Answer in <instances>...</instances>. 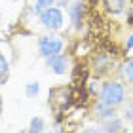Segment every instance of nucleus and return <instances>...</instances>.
<instances>
[{"mask_svg":"<svg viewBox=\"0 0 133 133\" xmlns=\"http://www.w3.org/2000/svg\"><path fill=\"white\" fill-rule=\"evenodd\" d=\"M124 101V86L118 82H107L103 86V91H101V103L112 107V105H118V103Z\"/></svg>","mask_w":133,"mask_h":133,"instance_id":"1","label":"nucleus"},{"mask_svg":"<svg viewBox=\"0 0 133 133\" xmlns=\"http://www.w3.org/2000/svg\"><path fill=\"white\" fill-rule=\"evenodd\" d=\"M61 48H63V42L57 36H44V38H40V51L48 57L59 55Z\"/></svg>","mask_w":133,"mask_h":133,"instance_id":"2","label":"nucleus"},{"mask_svg":"<svg viewBox=\"0 0 133 133\" xmlns=\"http://www.w3.org/2000/svg\"><path fill=\"white\" fill-rule=\"evenodd\" d=\"M97 112H99V116H103V118H114V110L108 108V105H105V103L97 105Z\"/></svg>","mask_w":133,"mask_h":133,"instance_id":"9","label":"nucleus"},{"mask_svg":"<svg viewBox=\"0 0 133 133\" xmlns=\"http://www.w3.org/2000/svg\"><path fill=\"white\" fill-rule=\"evenodd\" d=\"M108 65H110V61L107 59V55H101L97 61H95V70H97L99 74H103V72L108 69Z\"/></svg>","mask_w":133,"mask_h":133,"instance_id":"8","label":"nucleus"},{"mask_svg":"<svg viewBox=\"0 0 133 133\" xmlns=\"http://www.w3.org/2000/svg\"><path fill=\"white\" fill-rule=\"evenodd\" d=\"M6 74H8V61H6V57L0 53V80H4Z\"/></svg>","mask_w":133,"mask_h":133,"instance_id":"11","label":"nucleus"},{"mask_svg":"<svg viewBox=\"0 0 133 133\" xmlns=\"http://www.w3.org/2000/svg\"><path fill=\"white\" fill-rule=\"evenodd\" d=\"M70 15H72V21H74V25L80 29V25H82V17H84V8H82L80 2H74V4L70 6Z\"/></svg>","mask_w":133,"mask_h":133,"instance_id":"5","label":"nucleus"},{"mask_svg":"<svg viewBox=\"0 0 133 133\" xmlns=\"http://www.w3.org/2000/svg\"><path fill=\"white\" fill-rule=\"evenodd\" d=\"M131 48H133V36L128 40V50H131Z\"/></svg>","mask_w":133,"mask_h":133,"instance_id":"17","label":"nucleus"},{"mask_svg":"<svg viewBox=\"0 0 133 133\" xmlns=\"http://www.w3.org/2000/svg\"><path fill=\"white\" fill-rule=\"evenodd\" d=\"M42 129H44V122L40 118H34L31 122V133H42Z\"/></svg>","mask_w":133,"mask_h":133,"instance_id":"10","label":"nucleus"},{"mask_svg":"<svg viewBox=\"0 0 133 133\" xmlns=\"http://www.w3.org/2000/svg\"><path fill=\"white\" fill-rule=\"evenodd\" d=\"M125 116H128V120H129V122H133V103L128 107V112H125Z\"/></svg>","mask_w":133,"mask_h":133,"instance_id":"14","label":"nucleus"},{"mask_svg":"<svg viewBox=\"0 0 133 133\" xmlns=\"http://www.w3.org/2000/svg\"><path fill=\"white\" fill-rule=\"evenodd\" d=\"M48 65H50L51 69L57 72V74H63V72L66 70V61H65V57H61V55H51V57H48Z\"/></svg>","mask_w":133,"mask_h":133,"instance_id":"4","label":"nucleus"},{"mask_svg":"<svg viewBox=\"0 0 133 133\" xmlns=\"http://www.w3.org/2000/svg\"><path fill=\"white\" fill-rule=\"evenodd\" d=\"M40 19H42V23H44L46 27L59 29V27H61V23H63V15H61V11H59L57 8H48L46 11H42Z\"/></svg>","mask_w":133,"mask_h":133,"instance_id":"3","label":"nucleus"},{"mask_svg":"<svg viewBox=\"0 0 133 133\" xmlns=\"http://www.w3.org/2000/svg\"><path fill=\"white\" fill-rule=\"evenodd\" d=\"M124 74H125V78H128L129 82H133V61H129L124 66Z\"/></svg>","mask_w":133,"mask_h":133,"instance_id":"12","label":"nucleus"},{"mask_svg":"<svg viewBox=\"0 0 133 133\" xmlns=\"http://www.w3.org/2000/svg\"><path fill=\"white\" fill-rule=\"evenodd\" d=\"M21 133H25V131H21Z\"/></svg>","mask_w":133,"mask_h":133,"instance_id":"19","label":"nucleus"},{"mask_svg":"<svg viewBox=\"0 0 133 133\" xmlns=\"http://www.w3.org/2000/svg\"><path fill=\"white\" fill-rule=\"evenodd\" d=\"M82 133H99V129H95V128H88L86 131H82Z\"/></svg>","mask_w":133,"mask_h":133,"instance_id":"16","label":"nucleus"},{"mask_svg":"<svg viewBox=\"0 0 133 133\" xmlns=\"http://www.w3.org/2000/svg\"><path fill=\"white\" fill-rule=\"evenodd\" d=\"M125 6V0H105V8L108 11H112V14H118V11H122Z\"/></svg>","mask_w":133,"mask_h":133,"instance_id":"6","label":"nucleus"},{"mask_svg":"<svg viewBox=\"0 0 133 133\" xmlns=\"http://www.w3.org/2000/svg\"><path fill=\"white\" fill-rule=\"evenodd\" d=\"M51 2H53V0H38V4H40V6H50Z\"/></svg>","mask_w":133,"mask_h":133,"instance_id":"15","label":"nucleus"},{"mask_svg":"<svg viewBox=\"0 0 133 133\" xmlns=\"http://www.w3.org/2000/svg\"><path fill=\"white\" fill-rule=\"evenodd\" d=\"M0 114H2V99H0Z\"/></svg>","mask_w":133,"mask_h":133,"instance_id":"18","label":"nucleus"},{"mask_svg":"<svg viewBox=\"0 0 133 133\" xmlns=\"http://www.w3.org/2000/svg\"><path fill=\"white\" fill-rule=\"evenodd\" d=\"M107 133H125L122 122H118V120H112V122L107 124Z\"/></svg>","mask_w":133,"mask_h":133,"instance_id":"7","label":"nucleus"},{"mask_svg":"<svg viewBox=\"0 0 133 133\" xmlns=\"http://www.w3.org/2000/svg\"><path fill=\"white\" fill-rule=\"evenodd\" d=\"M36 93H38V84H29V88H27V95H29V97H34Z\"/></svg>","mask_w":133,"mask_h":133,"instance_id":"13","label":"nucleus"}]
</instances>
